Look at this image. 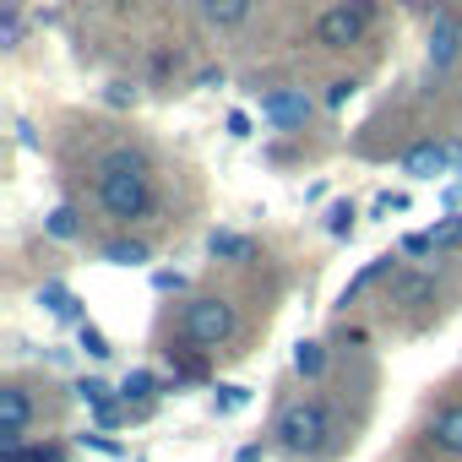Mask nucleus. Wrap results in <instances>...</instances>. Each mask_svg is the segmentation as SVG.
<instances>
[{
  "label": "nucleus",
  "mask_w": 462,
  "mask_h": 462,
  "mask_svg": "<svg viewBox=\"0 0 462 462\" xmlns=\"http://www.w3.org/2000/svg\"><path fill=\"white\" fill-rule=\"evenodd\" d=\"M39 305H44L50 316H60V321H82V300H77L66 283H44V289H39Z\"/></svg>",
  "instance_id": "12"
},
{
  "label": "nucleus",
  "mask_w": 462,
  "mask_h": 462,
  "mask_svg": "<svg viewBox=\"0 0 462 462\" xmlns=\"http://www.w3.org/2000/svg\"><path fill=\"white\" fill-rule=\"evenodd\" d=\"M375 212H408V196H402V190H397V196H392V190H386V196H381V201H375Z\"/></svg>",
  "instance_id": "31"
},
{
  "label": "nucleus",
  "mask_w": 462,
  "mask_h": 462,
  "mask_svg": "<svg viewBox=\"0 0 462 462\" xmlns=\"http://www.w3.org/2000/svg\"><path fill=\"white\" fill-rule=\"evenodd\" d=\"M223 125H228V136H240V142L251 136V115H245V109H228V120H223Z\"/></svg>",
  "instance_id": "29"
},
{
  "label": "nucleus",
  "mask_w": 462,
  "mask_h": 462,
  "mask_svg": "<svg viewBox=\"0 0 462 462\" xmlns=\"http://www.w3.org/2000/svg\"><path fill=\"white\" fill-rule=\"evenodd\" d=\"M240 462H262V440H251V446H240Z\"/></svg>",
  "instance_id": "32"
},
{
  "label": "nucleus",
  "mask_w": 462,
  "mask_h": 462,
  "mask_svg": "<svg viewBox=\"0 0 462 462\" xmlns=\"http://www.w3.org/2000/svg\"><path fill=\"white\" fill-rule=\"evenodd\" d=\"M147 256H152V251H147L142 240H115V245H104V262H109V267H142Z\"/></svg>",
  "instance_id": "18"
},
{
  "label": "nucleus",
  "mask_w": 462,
  "mask_h": 462,
  "mask_svg": "<svg viewBox=\"0 0 462 462\" xmlns=\"http://www.w3.org/2000/svg\"><path fill=\"white\" fill-rule=\"evenodd\" d=\"M33 424V397L23 386H0V446H17Z\"/></svg>",
  "instance_id": "7"
},
{
  "label": "nucleus",
  "mask_w": 462,
  "mask_h": 462,
  "mask_svg": "<svg viewBox=\"0 0 462 462\" xmlns=\"http://www.w3.org/2000/svg\"><path fill=\"white\" fill-rule=\"evenodd\" d=\"M93 6H131V0H93Z\"/></svg>",
  "instance_id": "33"
},
{
  "label": "nucleus",
  "mask_w": 462,
  "mask_h": 462,
  "mask_svg": "<svg viewBox=\"0 0 462 462\" xmlns=\"http://www.w3.org/2000/svg\"><path fill=\"white\" fill-rule=\"evenodd\" d=\"M251 6H256V0H196V12H201V23H207L212 33L245 28V23H251Z\"/></svg>",
  "instance_id": "10"
},
{
  "label": "nucleus",
  "mask_w": 462,
  "mask_h": 462,
  "mask_svg": "<svg viewBox=\"0 0 462 462\" xmlns=\"http://www.w3.org/2000/svg\"><path fill=\"white\" fill-rule=\"evenodd\" d=\"M430 71H451L457 60H462V23H457V12H435L430 17Z\"/></svg>",
  "instance_id": "6"
},
{
  "label": "nucleus",
  "mask_w": 462,
  "mask_h": 462,
  "mask_svg": "<svg viewBox=\"0 0 462 462\" xmlns=\"http://www.w3.org/2000/svg\"><path fill=\"white\" fill-rule=\"evenodd\" d=\"M82 446H93V451H104V457H125V446H120V440H109L104 430H93V435H82Z\"/></svg>",
  "instance_id": "27"
},
{
  "label": "nucleus",
  "mask_w": 462,
  "mask_h": 462,
  "mask_svg": "<svg viewBox=\"0 0 462 462\" xmlns=\"http://www.w3.org/2000/svg\"><path fill=\"white\" fill-rule=\"evenodd\" d=\"M245 402H251V386H217V392H212V408H217V413H235V408H245Z\"/></svg>",
  "instance_id": "23"
},
{
  "label": "nucleus",
  "mask_w": 462,
  "mask_h": 462,
  "mask_svg": "<svg viewBox=\"0 0 462 462\" xmlns=\"http://www.w3.org/2000/svg\"><path fill=\"white\" fill-rule=\"evenodd\" d=\"M457 23H462V12H457Z\"/></svg>",
  "instance_id": "34"
},
{
  "label": "nucleus",
  "mask_w": 462,
  "mask_h": 462,
  "mask_svg": "<svg viewBox=\"0 0 462 462\" xmlns=\"http://www.w3.org/2000/svg\"><path fill=\"white\" fill-rule=\"evenodd\" d=\"M370 23H375V0H337L316 23V44L321 50H354V44H365Z\"/></svg>",
  "instance_id": "4"
},
{
  "label": "nucleus",
  "mask_w": 462,
  "mask_h": 462,
  "mask_svg": "<svg viewBox=\"0 0 462 462\" xmlns=\"http://www.w3.org/2000/svg\"><path fill=\"white\" fill-rule=\"evenodd\" d=\"M152 289H158V294H180L185 278H180V273H152Z\"/></svg>",
  "instance_id": "30"
},
{
  "label": "nucleus",
  "mask_w": 462,
  "mask_h": 462,
  "mask_svg": "<svg viewBox=\"0 0 462 462\" xmlns=\"http://www.w3.org/2000/svg\"><path fill=\"white\" fill-rule=\"evenodd\" d=\"M273 435H278V446L289 457H327V451H337L343 424H337V413H332L327 397H300V402H289L278 413Z\"/></svg>",
  "instance_id": "2"
},
{
  "label": "nucleus",
  "mask_w": 462,
  "mask_h": 462,
  "mask_svg": "<svg viewBox=\"0 0 462 462\" xmlns=\"http://www.w3.org/2000/svg\"><path fill=\"white\" fill-rule=\"evenodd\" d=\"M402 256H435V235H408L402 240Z\"/></svg>",
  "instance_id": "28"
},
{
  "label": "nucleus",
  "mask_w": 462,
  "mask_h": 462,
  "mask_svg": "<svg viewBox=\"0 0 462 462\" xmlns=\"http://www.w3.org/2000/svg\"><path fill=\"white\" fill-rule=\"evenodd\" d=\"M207 251H212L217 262H251V256H256L251 235H235V228H212V235H207Z\"/></svg>",
  "instance_id": "11"
},
{
  "label": "nucleus",
  "mask_w": 462,
  "mask_h": 462,
  "mask_svg": "<svg viewBox=\"0 0 462 462\" xmlns=\"http://www.w3.org/2000/svg\"><path fill=\"white\" fill-rule=\"evenodd\" d=\"M98 207L115 217V223H136L158 207V190H152V169L142 152L131 147H115L104 163H98Z\"/></svg>",
  "instance_id": "1"
},
{
  "label": "nucleus",
  "mask_w": 462,
  "mask_h": 462,
  "mask_svg": "<svg viewBox=\"0 0 462 462\" xmlns=\"http://www.w3.org/2000/svg\"><path fill=\"white\" fill-rule=\"evenodd\" d=\"M104 104H109V109H125V104H136V88H125V82H109V88H104Z\"/></svg>",
  "instance_id": "26"
},
{
  "label": "nucleus",
  "mask_w": 462,
  "mask_h": 462,
  "mask_svg": "<svg viewBox=\"0 0 462 462\" xmlns=\"http://www.w3.org/2000/svg\"><path fill=\"white\" fill-rule=\"evenodd\" d=\"M354 93H359V82H354V77H337V82L327 88V109H343Z\"/></svg>",
  "instance_id": "25"
},
{
  "label": "nucleus",
  "mask_w": 462,
  "mask_h": 462,
  "mask_svg": "<svg viewBox=\"0 0 462 462\" xmlns=\"http://www.w3.org/2000/svg\"><path fill=\"white\" fill-rule=\"evenodd\" d=\"M44 235H50V240H77V235H82L77 207H55V212L44 217Z\"/></svg>",
  "instance_id": "17"
},
{
  "label": "nucleus",
  "mask_w": 462,
  "mask_h": 462,
  "mask_svg": "<svg viewBox=\"0 0 462 462\" xmlns=\"http://www.w3.org/2000/svg\"><path fill=\"white\" fill-rule=\"evenodd\" d=\"M294 370H300L305 381H321V375H327V343H300V348H294Z\"/></svg>",
  "instance_id": "16"
},
{
  "label": "nucleus",
  "mask_w": 462,
  "mask_h": 462,
  "mask_svg": "<svg viewBox=\"0 0 462 462\" xmlns=\"http://www.w3.org/2000/svg\"><path fill=\"white\" fill-rule=\"evenodd\" d=\"M0 44H6V50L23 44V6H17V0H6V6H0Z\"/></svg>",
  "instance_id": "20"
},
{
  "label": "nucleus",
  "mask_w": 462,
  "mask_h": 462,
  "mask_svg": "<svg viewBox=\"0 0 462 462\" xmlns=\"http://www.w3.org/2000/svg\"><path fill=\"white\" fill-rule=\"evenodd\" d=\"M152 392H169V381H158L152 370H131V375L120 381V397H125V402H147Z\"/></svg>",
  "instance_id": "13"
},
{
  "label": "nucleus",
  "mask_w": 462,
  "mask_h": 462,
  "mask_svg": "<svg viewBox=\"0 0 462 462\" xmlns=\"http://www.w3.org/2000/svg\"><path fill=\"white\" fill-rule=\"evenodd\" d=\"M235 332H240V310L228 300H217V294H196L180 310V337L196 343V348H223Z\"/></svg>",
  "instance_id": "3"
},
{
  "label": "nucleus",
  "mask_w": 462,
  "mask_h": 462,
  "mask_svg": "<svg viewBox=\"0 0 462 462\" xmlns=\"http://www.w3.org/2000/svg\"><path fill=\"white\" fill-rule=\"evenodd\" d=\"M109 392H115V386H109V381H98V375H82V381H77V397H82V402H88V408H93V413H98V408H109V402H115V397H109Z\"/></svg>",
  "instance_id": "22"
},
{
  "label": "nucleus",
  "mask_w": 462,
  "mask_h": 462,
  "mask_svg": "<svg viewBox=\"0 0 462 462\" xmlns=\"http://www.w3.org/2000/svg\"><path fill=\"white\" fill-rule=\"evenodd\" d=\"M392 267H397V256H392V251H386V256H375V262H365V273H359V278H354V283L343 289V305H348V300H359V294H365V289H370L375 278H386Z\"/></svg>",
  "instance_id": "14"
},
{
  "label": "nucleus",
  "mask_w": 462,
  "mask_h": 462,
  "mask_svg": "<svg viewBox=\"0 0 462 462\" xmlns=\"http://www.w3.org/2000/svg\"><path fill=\"white\" fill-rule=\"evenodd\" d=\"M430 446L440 451V457H462V402H446V408H435V419H430Z\"/></svg>",
  "instance_id": "9"
},
{
  "label": "nucleus",
  "mask_w": 462,
  "mask_h": 462,
  "mask_svg": "<svg viewBox=\"0 0 462 462\" xmlns=\"http://www.w3.org/2000/svg\"><path fill=\"white\" fill-rule=\"evenodd\" d=\"M435 294V278H413V273H402L397 283H392V305H419V300H430Z\"/></svg>",
  "instance_id": "15"
},
{
  "label": "nucleus",
  "mask_w": 462,
  "mask_h": 462,
  "mask_svg": "<svg viewBox=\"0 0 462 462\" xmlns=\"http://www.w3.org/2000/svg\"><path fill=\"white\" fill-rule=\"evenodd\" d=\"M457 163V152L446 147V142H435V136H424V142H413L408 152H402V174H413V180H435L440 169H451Z\"/></svg>",
  "instance_id": "8"
},
{
  "label": "nucleus",
  "mask_w": 462,
  "mask_h": 462,
  "mask_svg": "<svg viewBox=\"0 0 462 462\" xmlns=\"http://www.w3.org/2000/svg\"><path fill=\"white\" fill-rule=\"evenodd\" d=\"M310 93L305 88H273L267 98H262V120L273 125V131H305V120H310Z\"/></svg>",
  "instance_id": "5"
},
{
  "label": "nucleus",
  "mask_w": 462,
  "mask_h": 462,
  "mask_svg": "<svg viewBox=\"0 0 462 462\" xmlns=\"http://www.w3.org/2000/svg\"><path fill=\"white\" fill-rule=\"evenodd\" d=\"M77 343H82V354H88V359H109V354H115V348H109V337H104L93 321H77Z\"/></svg>",
  "instance_id": "21"
},
{
  "label": "nucleus",
  "mask_w": 462,
  "mask_h": 462,
  "mask_svg": "<svg viewBox=\"0 0 462 462\" xmlns=\"http://www.w3.org/2000/svg\"><path fill=\"white\" fill-rule=\"evenodd\" d=\"M354 217H359L354 201H332V207H327V235H332V240H354Z\"/></svg>",
  "instance_id": "19"
},
{
  "label": "nucleus",
  "mask_w": 462,
  "mask_h": 462,
  "mask_svg": "<svg viewBox=\"0 0 462 462\" xmlns=\"http://www.w3.org/2000/svg\"><path fill=\"white\" fill-rule=\"evenodd\" d=\"M430 235H435V251H451V245H462V217H446V223H435Z\"/></svg>",
  "instance_id": "24"
}]
</instances>
